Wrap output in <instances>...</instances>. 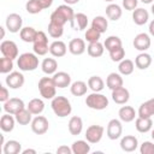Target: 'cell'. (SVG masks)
Segmentation results:
<instances>
[{"instance_id": "obj_30", "label": "cell", "mask_w": 154, "mask_h": 154, "mask_svg": "<svg viewBox=\"0 0 154 154\" xmlns=\"http://www.w3.org/2000/svg\"><path fill=\"white\" fill-rule=\"evenodd\" d=\"M41 69L46 75H54L58 69V63L54 58H45L41 63Z\"/></svg>"}, {"instance_id": "obj_35", "label": "cell", "mask_w": 154, "mask_h": 154, "mask_svg": "<svg viewBox=\"0 0 154 154\" xmlns=\"http://www.w3.org/2000/svg\"><path fill=\"white\" fill-rule=\"evenodd\" d=\"M31 116L32 113L28 108H23L14 114V118L19 125H28V124H31V120H32Z\"/></svg>"}, {"instance_id": "obj_22", "label": "cell", "mask_w": 154, "mask_h": 154, "mask_svg": "<svg viewBox=\"0 0 154 154\" xmlns=\"http://www.w3.org/2000/svg\"><path fill=\"white\" fill-rule=\"evenodd\" d=\"M16 118L12 117V114L6 113L4 116H1L0 118V129L4 132H11L14 129V124H16Z\"/></svg>"}, {"instance_id": "obj_12", "label": "cell", "mask_w": 154, "mask_h": 154, "mask_svg": "<svg viewBox=\"0 0 154 154\" xmlns=\"http://www.w3.org/2000/svg\"><path fill=\"white\" fill-rule=\"evenodd\" d=\"M5 82H6V85L10 87L11 89H19V88L23 87L25 79H24V76H23L22 72H19V71H12V72H10L7 75Z\"/></svg>"}, {"instance_id": "obj_38", "label": "cell", "mask_w": 154, "mask_h": 154, "mask_svg": "<svg viewBox=\"0 0 154 154\" xmlns=\"http://www.w3.org/2000/svg\"><path fill=\"white\" fill-rule=\"evenodd\" d=\"M91 26L94 29H96L97 31H100L101 34H103V32H106V30L108 28V20L103 16H96L91 22Z\"/></svg>"}, {"instance_id": "obj_3", "label": "cell", "mask_w": 154, "mask_h": 154, "mask_svg": "<svg viewBox=\"0 0 154 154\" xmlns=\"http://www.w3.org/2000/svg\"><path fill=\"white\" fill-rule=\"evenodd\" d=\"M17 65L20 71H34L38 67V58L35 53H23L17 58Z\"/></svg>"}, {"instance_id": "obj_19", "label": "cell", "mask_w": 154, "mask_h": 154, "mask_svg": "<svg viewBox=\"0 0 154 154\" xmlns=\"http://www.w3.org/2000/svg\"><path fill=\"white\" fill-rule=\"evenodd\" d=\"M67 52V47L65 45V42L60 41V40H57V41H53L51 45H49V53L55 57V58H61L66 54Z\"/></svg>"}, {"instance_id": "obj_40", "label": "cell", "mask_w": 154, "mask_h": 154, "mask_svg": "<svg viewBox=\"0 0 154 154\" xmlns=\"http://www.w3.org/2000/svg\"><path fill=\"white\" fill-rule=\"evenodd\" d=\"M25 10L30 14H37L43 10V6L40 2V0H29L25 4Z\"/></svg>"}, {"instance_id": "obj_55", "label": "cell", "mask_w": 154, "mask_h": 154, "mask_svg": "<svg viewBox=\"0 0 154 154\" xmlns=\"http://www.w3.org/2000/svg\"><path fill=\"white\" fill-rule=\"evenodd\" d=\"M0 30H1V38H4L5 37V29H4V26H0Z\"/></svg>"}, {"instance_id": "obj_57", "label": "cell", "mask_w": 154, "mask_h": 154, "mask_svg": "<svg viewBox=\"0 0 154 154\" xmlns=\"http://www.w3.org/2000/svg\"><path fill=\"white\" fill-rule=\"evenodd\" d=\"M150 10H152V13H153V14H154V4H153V5H152V8H150Z\"/></svg>"}, {"instance_id": "obj_58", "label": "cell", "mask_w": 154, "mask_h": 154, "mask_svg": "<svg viewBox=\"0 0 154 154\" xmlns=\"http://www.w3.org/2000/svg\"><path fill=\"white\" fill-rule=\"evenodd\" d=\"M152 138H153V141H154V129L152 130Z\"/></svg>"}, {"instance_id": "obj_52", "label": "cell", "mask_w": 154, "mask_h": 154, "mask_svg": "<svg viewBox=\"0 0 154 154\" xmlns=\"http://www.w3.org/2000/svg\"><path fill=\"white\" fill-rule=\"evenodd\" d=\"M22 154H36V150L31 149V148H26V149L22 150Z\"/></svg>"}, {"instance_id": "obj_21", "label": "cell", "mask_w": 154, "mask_h": 154, "mask_svg": "<svg viewBox=\"0 0 154 154\" xmlns=\"http://www.w3.org/2000/svg\"><path fill=\"white\" fill-rule=\"evenodd\" d=\"M118 116H119V119L124 123H130L132 120H135V117H136V111L134 107L131 106H122L118 111Z\"/></svg>"}, {"instance_id": "obj_29", "label": "cell", "mask_w": 154, "mask_h": 154, "mask_svg": "<svg viewBox=\"0 0 154 154\" xmlns=\"http://www.w3.org/2000/svg\"><path fill=\"white\" fill-rule=\"evenodd\" d=\"M88 83L83 82V81H76L73 83H71L70 85V91L73 96H83L87 94L88 90Z\"/></svg>"}, {"instance_id": "obj_16", "label": "cell", "mask_w": 154, "mask_h": 154, "mask_svg": "<svg viewBox=\"0 0 154 154\" xmlns=\"http://www.w3.org/2000/svg\"><path fill=\"white\" fill-rule=\"evenodd\" d=\"M138 147V140L132 136V135H126L124 137H122L120 140V148L126 152V153H131L135 152Z\"/></svg>"}, {"instance_id": "obj_5", "label": "cell", "mask_w": 154, "mask_h": 154, "mask_svg": "<svg viewBox=\"0 0 154 154\" xmlns=\"http://www.w3.org/2000/svg\"><path fill=\"white\" fill-rule=\"evenodd\" d=\"M85 105L91 108V109H96V111H101L107 108L108 106V99L101 94V93H96L93 91L91 94H89L85 99Z\"/></svg>"}, {"instance_id": "obj_41", "label": "cell", "mask_w": 154, "mask_h": 154, "mask_svg": "<svg viewBox=\"0 0 154 154\" xmlns=\"http://www.w3.org/2000/svg\"><path fill=\"white\" fill-rule=\"evenodd\" d=\"M64 34V26L63 25H59V24H55L53 22H49L48 24V35L53 38H59L61 37Z\"/></svg>"}, {"instance_id": "obj_18", "label": "cell", "mask_w": 154, "mask_h": 154, "mask_svg": "<svg viewBox=\"0 0 154 154\" xmlns=\"http://www.w3.org/2000/svg\"><path fill=\"white\" fill-rule=\"evenodd\" d=\"M69 52L73 55H81L85 52V42L83 38H72L69 42Z\"/></svg>"}, {"instance_id": "obj_56", "label": "cell", "mask_w": 154, "mask_h": 154, "mask_svg": "<svg viewBox=\"0 0 154 154\" xmlns=\"http://www.w3.org/2000/svg\"><path fill=\"white\" fill-rule=\"evenodd\" d=\"M141 2H143V4H152L154 0H140Z\"/></svg>"}, {"instance_id": "obj_20", "label": "cell", "mask_w": 154, "mask_h": 154, "mask_svg": "<svg viewBox=\"0 0 154 154\" xmlns=\"http://www.w3.org/2000/svg\"><path fill=\"white\" fill-rule=\"evenodd\" d=\"M137 114L142 118H152V116H154V97L141 103Z\"/></svg>"}, {"instance_id": "obj_6", "label": "cell", "mask_w": 154, "mask_h": 154, "mask_svg": "<svg viewBox=\"0 0 154 154\" xmlns=\"http://www.w3.org/2000/svg\"><path fill=\"white\" fill-rule=\"evenodd\" d=\"M32 49H34V53L37 54V55H46L49 52L48 37H47L46 32L37 31L36 37L32 42Z\"/></svg>"}, {"instance_id": "obj_24", "label": "cell", "mask_w": 154, "mask_h": 154, "mask_svg": "<svg viewBox=\"0 0 154 154\" xmlns=\"http://www.w3.org/2000/svg\"><path fill=\"white\" fill-rule=\"evenodd\" d=\"M135 126L136 130L141 134H146L148 131L152 130L153 128V120L152 118H142V117H137L135 120Z\"/></svg>"}, {"instance_id": "obj_45", "label": "cell", "mask_w": 154, "mask_h": 154, "mask_svg": "<svg viewBox=\"0 0 154 154\" xmlns=\"http://www.w3.org/2000/svg\"><path fill=\"white\" fill-rule=\"evenodd\" d=\"M100 36H101V32L97 31L96 29H94L93 26L89 28V29L85 31V34H84V37H85V40H87L89 43H91V42H97V41L100 40Z\"/></svg>"}, {"instance_id": "obj_28", "label": "cell", "mask_w": 154, "mask_h": 154, "mask_svg": "<svg viewBox=\"0 0 154 154\" xmlns=\"http://www.w3.org/2000/svg\"><path fill=\"white\" fill-rule=\"evenodd\" d=\"M150 64H152V57H150V54H148V53H146V52L140 53V54L135 58V65H136V67L140 69V70H146V69H148V67L150 66Z\"/></svg>"}, {"instance_id": "obj_48", "label": "cell", "mask_w": 154, "mask_h": 154, "mask_svg": "<svg viewBox=\"0 0 154 154\" xmlns=\"http://www.w3.org/2000/svg\"><path fill=\"white\" fill-rule=\"evenodd\" d=\"M123 7L126 10V11H134L137 8V5H138V0H123Z\"/></svg>"}, {"instance_id": "obj_59", "label": "cell", "mask_w": 154, "mask_h": 154, "mask_svg": "<svg viewBox=\"0 0 154 154\" xmlns=\"http://www.w3.org/2000/svg\"><path fill=\"white\" fill-rule=\"evenodd\" d=\"M103 1H106V2H113L114 0H103Z\"/></svg>"}, {"instance_id": "obj_37", "label": "cell", "mask_w": 154, "mask_h": 154, "mask_svg": "<svg viewBox=\"0 0 154 154\" xmlns=\"http://www.w3.org/2000/svg\"><path fill=\"white\" fill-rule=\"evenodd\" d=\"M134 69H135V64L132 60L130 59H123L122 61H119V65H118V71L120 75L123 76H129L134 72Z\"/></svg>"}, {"instance_id": "obj_44", "label": "cell", "mask_w": 154, "mask_h": 154, "mask_svg": "<svg viewBox=\"0 0 154 154\" xmlns=\"http://www.w3.org/2000/svg\"><path fill=\"white\" fill-rule=\"evenodd\" d=\"M124 57H125V51H124V48L122 46L109 51V58H111L112 61L119 63V61H122L124 59Z\"/></svg>"}, {"instance_id": "obj_4", "label": "cell", "mask_w": 154, "mask_h": 154, "mask_svg": "<svg viewBox=\"0 0 154 154\" xmlns=\"http://www.w3.org/2000/svg\"><path fill=\"white\" fill-rule=\"evenodd\" d=\"M38 90H40V94L43 99H47V100H52L54 96H57V85L53 81V78L51 77H42L40 81H38Z\"/></svg>"}, {"instance_id": "obj_50", "label": "cell", "mask_w": 154, "mask_h": 154, "mask_svg": "<svg viewBox=\"0 0 154 154\" xmlns=\"http://www.w3.org/2000/svg\"><path fill=\"white\" fill-rule=\"evenodd\" d=\"M57 153L58 154H72V149L67 146H60V147H58Z\"/></svg>"}, {"instance_id": "obj_17", "label": "cell", "mask_w": 154, "mask_h": 154, "mask_svg": "<svg viewBox=\"0 0 154 154\" xmlns=\"http://www.w3.org/2000/svg\"><path fill=\"white\" fill-rule=\"evenodd\" d=\"M52 78H53V81H54L57 88L64 89V88L71 85V76H70L67 72H64V71L55 72Z\"/></svg>"}, {"instance_id": "obj_15", "label": "cell", "mask_w": 154, "mask_h": 154, "mask_svg": "<svg viewBox=\"0 0 154 154\" xmlns=\"http://www.w3.org/2000/svg\"><path fill=\"white\" fill-rule=\"evenodd\" d=\"M130 99V93L125 87H119L112 90V100L118 105H125Z\"/></svg>"}, {"instance_id": "obj_8", "label": "cell", "mask_w": 154, "mask_h": 154, "mask_svg": "<svg viewBox=\"0 0 154 154\" xmlns=\"http://www.w3.org/2000/svg\"><path fill=\"white\" fill-rule=\"evenodd\" d=\"M6 29L12 32V34H16V32H19L22 30V25H23V18L18 14V13H10L7 17H6Z\"/></svg>"}, {"instance_id": "obj_13", "label": "cell", "mask_w": 154, "mask_h": 154, "mask_svg": "<svg viewBox=\"0 0 154 154\" xmlns=\"http://www.w3.org/2000/svg\"><path fill=\"white\" fill-rule=\"evenodd\" d=\"M23 108H25V105H24L23 100L19 97H11L6 102H4V111L6 113L13 114V116Z\"/></svg>"}, {"instance_id": "obj_11", "label": "cell", "mask_w": 154, "mask_h": 154, "mask_svg": "<svg viewBox=\"0 0 154 154\" xmlns=\"http://www.w3.org/2000/svg\"><path fill=\"white\" fill-rule=\"evenodd\" d=\"M49 128V123L48 119L43 116H36L32 120H31V130L34 134L36 135H43L48 131Z\"/></svg>"}, {"instance_id": "obj_10", "label": "cell", "mask_w": 154, "mask_h": 154, "mask_svg": "<svg viewBox=\"0 0 154 154\" xmlns=\"http://www.w3.org/2000/svg\"><path fill=\"white\" fill-rule=\"evenodd\" d=\"M122 132H123V125H122V122L119 119H111L107 124V129H106V134H107V137L112 141L114 140H118L120 136H122Z\"/></svg>"}, {"instance_id": "obj_34", "label": "cell", "mask_w": 154, "mask_h": 154, "mask_svg": "<svg viewBox=\"0 0 154 154\" xmlns=\"http://www.w3.org/2000/svg\"><path fill=\"white\" fill-rule=\"evenodd\" d=\"M103 51H105V46H103L100 41H97V42H91V43H89L88 47H87L88 54H89L90 57H93V58H99V57H101V55L103 54Z\"/></svg>"}, {"instance_id": "obj_43", "label": "cell", "mask_w": 154, "mask_h": 154, "mask_svg": "<svg viewBox=\"0 0 154 154\" xmlns=\"http://www.w3.org/2000/svg\"><path fill=\"white\" fill-rule=\"evenodd\" d=\"M13 69V59L2 57L0 58V72L1 73H10Z\"/></svg>"}, {"instance_id": "obj_33", "label": "cell", "mask_w": 154, "mask_h": 154, "mask_svg": "<svg viewBox=\"0 0 154 154\" xmlns=\"http://www.w3.org/2000/svg\"><path fill=\"white\" fill-rule=\"evenodd\" d=\"M26 108H28L34 116H38V114H41V113L43 112V109H45V102H43L41 99L35 97V99H32V100L29 101Z\"/></svg>"}, {"instance_id": "obj_23", "label": "cell", "mask_w": 154, "mask_h": 154, "mask_svg": "<svg viewBox=\"0 0 154 154\" xmlns=\"http://www.w3.org/2000/svg\"><path fill=\"white\" fill-rule=\"evenodd\" d=\"M82 130H83V120H82V118L78 117V116L71 117L70 120H69V131H70V134L73 135V136H77V135H79L82 132Z\"/></svg>"}, {"instance_id": "obj_51", "label": "cell", "mask_w": 154, "mask_h": 154, "mask_svg": "<svg viewBox=\"0 0 154 154\" xmlns=\"http://www.w3.org/2000/svg\"><path fill=\"white\" fill-rule=\"evenodd\" d=\"M53 1H54V0H40V2L42 4L43 8H48V7H51L52 4H53Z\"/></svg>"}, {"instance_id": "obj_31", "label": "cell", "mask_w": 154, "mask_h": 154, "mask_svg": "<svg viewBox=\"0 0 154 154\" xmlns=\"http://www.w3.org/2000/svg\"><path fill=\"white\" fill-rule=\"evenodd\" d=\"M71 149H72L73 154H88L90 152V144L88 141L78 140L72 143Z\"/></svg>"}, {"instance_id": "obj_2", "label": "cell", "mask_w": 154, "mask_h": 154, "mask_svg": "<svg viewBox=\"0 0 154 154\" xmlns=\"http://www.w3.org/2000/svg\"><path fill=\"white\" fill-rule=\"evenodd\" d=\"M51 107L54 112V114L59 118H65L71 114L72 106L67 97L65 96H54L51 102Z\"/></svg>"}, {"instance_id": "obj_39", "label": "cell", "mask_w": 154, "mask_h": 154, "mask_svg": "<svg viewBox=\"0 0 154 154\" xmlns=\"http://www.w3.org/2000/svg\"><path fill=\"white\" fill-rule=\"evenodd\" d=\"M88 87L96 93H100L105 88V82L100 76H91L88 79Z\"/></svg>"}, {"instance_id": "obj_1", "label": "cell", "mask_w": 154, "mask_h": 154, "mask_svg": "<svg viewBox=\"0 0 154 154\" xmlns=\"http://www.w3.org/2000/svg\"><path fill=\"white\" fill-rule=\"evenodd\" d=\"M51 22L59 24V25H65L67 22L70 23L71 28H75V12L72 10V7L67 4L65 5H60L57 7V10H54L51 14Z\"/></svg>"}, {"instance_id": "obj_26", "label": "cell", "mask_w": 154, "mask_h": 154, "mask_svg": "<svg viewBox=\"0 0 154 154\" xmlns=\"http://www.w3.org/2000/svg\"><path fill=\"white\" fill-rule=\"evenodd\" d=\"M149 19V13L144 8H136L132 11V20L136 25H144Z\"/></svg>"}, {"instance_id": "obj_14", "label": "cell", "mask_w": 154, "mask_h": 154, "mask_svg": "<svg viewBox=\"0 0 154 154\" xmlns=\"http://www.w3.org/2000/svg\"><path fill=\"white\" fill-rule=\"evenodd\" d=\"M150 43H152L150 37H149V35L146 34V32H140V34H137V35L135 36V38H134V42H132L135 49H137V51H140V52H146V51L150 47Z\"/></svg>"}, {"instance_id": "obj_25", "label": "cell", "mask_w": 154, "mask_h": 154, "mask_svg": "<svg viewBox=\"0 0 154 154\" xmlns=\"http://www.w3.org/2000/svg\"><path fill=\"white\" fill-rule=\"evenodd\" d=\"M106 85L111 90H114V89H117L119 87H123V77H122V75L117 73V72H111L106 78Z\"/></svg>"}, {"instance_id": "obj_47", "label": "cell", "mask_w": 154, "mask_h": 154, "mask_svg": "<svg viewBox=\"0 0 154 154\" xmlns=\"http://www.w3.org/2000/svg\"><path fill=\"white\" fill-rule=\"evenodd\" d=\"M141 154H154V143L150 141H144L140 147Z\"/></svg>"}, {"instance_id": "obj_49", "label": "cell", "mask_w": 154, "mask_h": 154, "mask_svg": "<svg viewBox=\"0 0 154 154\" xmlns=\"http://www.w3.org/2000/svg\"><path fill=\"white\" fill-rule=\"evenodd\" d=\"M10 99V91L6 87L0 85V101L1 102H6Z\"/></svg>"}, {"instance_id": "obj_42", "label": "cell", "mask_w": 154, "mask_h": 154, "mask_svg": "<svg viewBox=\"0 0 154 154\" xmlns=\"http://www.w3.org/2000/svg\"><path fill=\"white\" fill-rule=\"evenodd\" d=\"M103 46H105V48L109 52V51H112V49H114V48H117V47H120V46H122V40H120L118 36L112 35V36H108V37L105 40Z\"/></svg>"}, {"instance_id": "obj_53", "label": "cell", "mask_w": 154, "mask_h": 154, "mask_svg": "<svg viewBox=\"0 0 154 154\" xmlns=\"http://www.w3.org/2000/svg\"><path fill=\"white\" fill-rule=\"evenodd\" d=\"M149 34H150L152 36H154V19L149 23Z\"/></svg>"}, {"instance_id": "obj_7", "label": "cell", "mask_w": 154, "mask_h": 154, "mask_svg": "<svg viewBox=\"0 0 154 154\" xmlns=\"http://www.w3.org/2000/svg\"><path fill=\"white\" fill-rule=\"evenodd\" d=\"M103 132H105V129L103 126L101 125H90L89 128H87L85 130V140L91 143V144H95V143H99L103 136Z\"/></svg>"}, {"instance_id": "obj_32", "label": "cell", "mask_w": 154, "mask_h": 154, "mask_svg": "<svg viewBox=\"0 0 154 154\" xmlns=\"http://www.w3.org/2000/svg\"><path fill=\"white\" fill-rule=\"evenodd\" d=\"M123 14V10L117 4H109L106 7V16L111 20H118Z\"/></svg>"}, {"instance_id": "obj_54", "label": "cell", "mask_w": 154, "mask_h": 154, "mask_svg": "<svg viewBox=\"0 0 154 154\" xmlns=\"http://www.w3.org/2000/svg\"><path fill=\"white\" fill-rule=\"evenodd\" d=\"M65 1V4H67V5H75V4H77L79 0H64Z\"/></svg>"}, {"instance_id": "obj_46", "label": "cell", "mask_w": 154, "mask_h": 154, "mask_svg": "<svg viewBox=\"0 0 154 154\" xmlns=\"http://www.w3.org/2000/svg\"><path fill=\"white\" fill-rule=\"evenodd\" d=\"M75 22L77 23L78 30H84L88 26V17L82 12H78L75 14Z\"/></svg>"}, {"instance_id": "obj_36", "label": "cell", "mask_w": 154, "mask_h": 154, "mask_svg": "<svg viewBox=\"0 0 154 154\" xmlns=\"http://www.w3.org/2000/svg\"><path fill=\"white\" fill-rule=\"evenodd\" d=\"M36 34H37V30H35V28H32V26H24L19 31V36H20L22 41L28 42V43L34 42Z\"/></svg>"}, {"instance_id": "obj_27", "label": "cell", "mask_w": 154, "mask_h": 154, "mask_svg": "<svg viewBox=\"0 0 154 154\" xmlns=\"http://www.w3.org/2000/svg\"><path fill=\"white\" fill-rule=\"evenodd\" d=\"M4 154H19L22 153V144L16 140H8L2 144Z\"/></svg>"}, {"instance_id": "obj_9", "label": "cell", "mask_w": 154, "mask_h": 154, "mask_svg": "<svg viewBox=\"0 0 154 154\" xmlns=\"http://www.w3.org/2000/svg\"><path fill=\"white\" fill-rule=\"evenodd\" d=\"M0 52H1L2 57H6V58L13 59V60L18 58V47H17L16 42H13L11 40H5L1 42Z\"/></svg>"}]
</instances>
